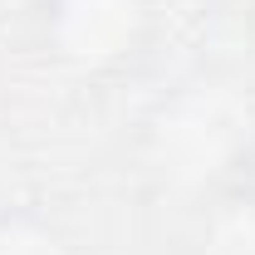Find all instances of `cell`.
<instances>
[{"instance_id":"obj_4","label":"cell","mask_w":255,"mask_h":255,"mask_svg":"<svg viewBox=\"0 0 255 255\" xmlns=\"http://www.w3.org/2000/svg\"><path fill=\"white\" fill-rule=\"evenodd\" d=\"M0 255H74V246L54 221L34 211H10L0 216Z\"/></svg>"},{"instance_id":"obj_5","label":"cell","mask_w":255,"mask_h":255,"mask_svg":"<svg viewBox=\"0 0 255 255\" xmlns=\"http://www.w3.org/2000/svg\"><path fill=\"white\" fill-rule=\"evenodd\" d=\"M226 187H236L241 196L255 201V123H251V132H246V142H241V152H236V167H231Z\"/></svg>"},{"instance_id":"obj_1","label":"cell","mask_w":255,"mask_h":255,"mask_svg":"<svg viewBox=\"0 0 255 255\" xmlns=\"http://www.w3.org/2000/svg\"><path fill=\"white\" fill-rule=\"evenodd\" d=\"M34 44L69 74H123L147 54L157 0H34Z\"/></svg>"},{"instance_id":"obj_3","label":"cell","mask_w":255,"mask_h":255,"mask_svg":"<svg viewBox=\"0 0 255 255\" xmlns=\"http://www.w3.org/2000/svg\"><path fill=\"white\" fill-rule=\"evenodd\" d=\"M196 255H255V201L236 187H221L216 201L201 211Z\"/></svg>"},{"instance_id":"obj_7","label":"cell","mask_w":255,"mask_h":255,"mask_svg":"<svg viewBox=\"0 0 255 255\" xmlns=\"http://www.w3.org/2000/svg\"><path fill=\"white\" fill-rule=\"evenodd\" d=\"M246 15H251V34H255V0H246Z\"/></svg>"},{"instance_id":"obj_2","label":"cell","mask_w":255,"mask_h":255,"mask_svg":"<svg viewBox=\"0 0 255 255\" xmlns=\"http://www.w3.org/2000/svg\"><path fill=\"white\" fill-rule=\"evenodd\" d=\"M251 123L255 118H246L226 98V89H216V84H191L157 128L167 177H191V182L211 177L216 191H221L226 177H231V167H236V152H241V142L251 132Z\"/></svg>"},{"instance_id":"obj_6","label":"cell","mask_w":255,"mask_h":255,"mask_svg":"<svg viewBox=\"0 0 255 255\" xmlns=\"http://www.w3.org/2000/svg\"><path fill=\"white\" fill-rule=\"evenodd\" d=\"M196 5H246V0H196Z\"/></svg>"}]
</instances>
